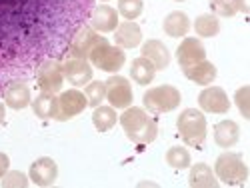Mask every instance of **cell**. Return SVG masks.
<instances>
[{"instance_id": "1", "label": "cell", "mask_w": 250, "mask_h": 188, "mask_svg": "<svg viewBox=\"0 0 250 188\" xmlns=\"http://www.w3.org/2000/svg\"><path fill=\"white\" fill-rule=\"evenodd\" d=\"M92 8L94 0H0V92L34 78L44 60H64Z\"/></svg>"}, {"instance_id": "33", "label": "cell", "mask_w": 250, "mask_h": 188, "mask_svg": "<svg viewBox=\"0 0 250 188\" xmlns=\"http://www.w3.org/2000/svg\"><path fill=\"white\" fill-rule=\"evenodd\" d=\"M8 166H10V158L4 152H0V178L8 172Z\"/></svg>"}, {"instance_id": "2", "label": "cell", "mask_w": 250, "mask_h": 188, "mask_svg": "<svg viewBox=\"0 0 250 188\" xmlns=\"http://www.w3.org/2000/svg\"><path fill=\"white\" fill-rule=\"evenodd\" d=\"M118 120H120V126L124 134H126V138L136 144H150L158 136V124L142 108H136V106L124 108Z\"/></svg>"}, {"instance_id": "10", "label": "cell", "mask_w": 250, "mask_h": 188, "mask_svg": "<svg viewBox=\"0 0 250 188\" xmlns=\"http://www.w3.org/2000/svg\"><path fill=\"white\" fill-rule=\"evenodd\" d=\"M86 106H88V100H86L84 92H80L76 88H70V90L62 92L58 96V114H56V120H70V118L78 116L80 112H84Z\"/></svg>"}, {"instance_id": "17", "label": "cell", "mask_w": 250, "mask_h": 188, "mask_svg": "<svg viewBox=\"0 0 250 188\" xmlns=\"http://www.w3.org/2000/svg\"><path fill=\"white\" fill-rule=\"evenodd\" d=\"M114 34V42L120 48H134L142 42V30L134 20H124L122 24H118Z\"/></svg>"}, {"instance_id": "37", "label": "cell", "mask_w": 250, "mask_h": 188, "mask_svg": "<svg viewBox=\"0 0 250 188\" xmlns=\"http://www.w3.org/2000/svg\"><path fill=\"white\" fill-rule=\"evenodd\" d=\"M104 2H106V0H104Z\"/></svg>"}, {"instance_id": "25", "label": "cell", "mask_w": 250, "mask_h": 188, "mask_svg": "<svg viewBox=\"0 0 250 188\" xmlns=\"http://www.w3.org/2000/svg\"><path fill=\"white\" fill-rule=\"evenodd\" d=\"M118 116H116V110L112 106H94V112H92V124L98 132H108L114 124H116Z\"/></svg>"}, {"instance_id": "34", "label": "cell", "mask_w": 250, "mask_h": 188, "mask_svg": "<svg viewBox=\"0 0 250 188\" xmlns=\"http://www.w3.org/2000/svg\"><path fill=\"white\" fill-rule=\"evenodd\" d=\"M236 12H248V0H232Z\"/></svg>"}, {"instance_id": "19", "label": "cell", "mask_w": 250, "mask_h": 188, "mask_svg": "<svg viewBox=\"0 0 250 188\" xmlns=\"http://www.w3.org/2000/svg\"><path fill=\"white\" fill-rule=\"evenodd\" d=\"M140 52L144 58H148L152 62L156 70H164L170 64V52L160 40H148V42H144Z\"/></svg>"}, {"instance_id": "8", "label": "cell", "mask_w": 250, "mask_h": 188, "mask_svg": "<svg viewBox=\"0 0 250 188\" xmlns=\"http://www.w3.org/2000/svg\"><path fill=\"white\" fill-rule=\"evenodd\" d=\"M36 84L42 92H50V94H56L62 90V84H64V74H62V64L60 60L56 58H50V60H44L42 64L36 68Z\"/></svg>"}, {"instance_id": "13", "label": "cell", "mask_w": 250, "mask_h": 188, "mask_svg": "<svg viewBox=\"0 0 250 188\" xmlns=\"http://www.w3.org/2000/svg\"><path fill=\"white\" fill-rule=\"evenodd\" d=\"M0 96L4 98V104L12 110H22L32 102L30 90L26 86V80H10L8 84L2 88Z\"/></svg>"}, {"instance_id": "30", "label": "cell", "mask_w": 250, "mask_h": 188, "mask_svg": "<svg viewBox=\"0 0 250 188\" xmlns=\"http://www.w3.org/2000/svg\"><path fill=\"white\" fill-rule=\"evenodd\" d=\"M208 6H210L212 14H216V16L228 18V16L236 14V8L232 4V0H210V4H208Z\"/></svg>"}, {"instance_id": "18", "label": "cell", "mask_w": 250, "mask_h": 188, "mask_svg": "<svg viewBox=\"0 0 250 188\" xmlns=\"http://www.w3.org/2000/svg\"><path fill=\"white\" fill-rule=\"evenodd\" d=\"M182 72H184V76L188 78V80H192L194 84H200V86L212 84L216 74H218L216 72V66L212 64V62H208L206 58L200 60V62H196V64H192V66L182 68Z\"/></svg>"}, {"instance_id": "6", "label": "cell", "mask_w": 250, "mask_h": 188, "mask_svg": "<svg viewBox=\"0 0 250 188\" xmlns=\"http://www.w3.org/2000/svg\"><path fill=\"white\" fill-rule=\"evenodd\" d=\"M100 42H106V38L100 36V32H96L92 26H86V22H84L74 32V36L70 38L68 48H66V58L88 60L92 48L98 46Z\"/></svg>"}, {"instance_id": "3", "label": "cell", "mask_w": 250, "mask_h": 188, "mask_svg": "<svg viewBox=\"0 0 250 188\" xmlns=\"http://www.w3.org/2000/svg\"><path fill=\"white\" fill-rule=\"evenodd\" d=\"M176 128L184 144L192 146V148H200L206 140V118L196 108L182 110L176 120Z\"/></svg>"}, {"instance_id": "4", "label": "cell", "mask_w": 250, "mask_h": 188, "mask_svg": "<svg viewBox=\"0 0 250 188\" xmlns=\"http://www.w3.org/2000/svg\"><path fill=\"white\" fill-rule=\"evenodd\" d=\"M214 174L226 186H242L248 180V166L236 152H224L214 162Z\"/></svg>"}, {"instance_id": "14", "label": "cell", "mask_w": 250, "mask_h": 188, "mask_svg": "<svg viewBox=\"0 0 250 188\" xmlns=\"http://www.w3.org/2000/svg\"><path fill=\"white\" fill-rule=\"evenodd\" d=\"M206 58V48L202 46V42L198 38H184L180 46L176 48V60H178V64L180 68H186V66H192L196 64V62L204 60Z\"/></svg>"}, {"instance_id": "12", "label": "cell", "mask_w": 250, "mask_h": 188, "mask_svg": "<svg viewBox=\"0 0 250 188\" xmlns=\"http://www.w3.org/2000/svg\"><path fill=\"white\" fill-rule=\"evenodd\" d=\"M198 104L204 112H212V114H226L230 110L228 94L220 86H206L198 96Z\"/></svg>"}, {"instance_id": "31", "label": "cell", "mask_w": 250, "mask_h": 188, "mask_svg": "<svg viewBox=\"0 0 250 188\" xmlns=\"http://www.w3.org/2000/svg\"><path fill=\"white\" fill-rule=\"evenodd\" d=\"M30 184V180L18 170H12V172H6L2 176V186L10 188V186H20V188H26Z\"/></svg>"}, {"instance_id": "15", "label": "cell", "mask_w": 250, "mask_h": 188, "mask_svg": "<svg viewBox=\"0 0 250 188\" xmlns=\"http://www.w3.org/2000/svg\"><path fill=\"white\" fill-rule=\"evenodd\" d=\"M58 178V164L52 158H38L30 164V180L36 186H52Z\"/></svg>"}, {"instance_id": "16", "label": "cell", "mask_w": 250, "mask_h": 188, "mask_svg": "<svg viewBox=\"0 0 250 188\" xmlns=\"http://www.w3.org/2000/svg\"><path fill=\"white\" fill-rule=\"evenodd\" d=\"M86 22L96 32H114V28L118 26V10H114L112 6H106V4L94 6L90 10V16Z\"/></svg>"}, {"instance_id": "5", "label": "cell", "mask_w": 250, "mask_h": 188, "mask_svg": "<svg viewBox=\"0 0 250 188\" xmlns=\"http://www.w3.org/2000/svg\"><path fill=\"white\" fill-rule=\"evenodd\" d=\"M144 108H148L152 114H164V112H172L180 106V90L170 84H162L148 88L142 96Z\"/></svg>"}, {"instance_id": "32", "label": "cell", "mask_w": 250, "mask_h": 188, "mask_svg": "<svg viewBox=\"0 0 250 188\" xmlns=\"http://www.w3.org/2000/svg\"><path fill=\"white\" fill-rule=\"evenodd\" d=\"M234 100H236V106H238L240 114H242L244 118H250V108H248V100H250V88H248V86H242V88H238V90H236V96H234Z\"/></svg>"}, {"instance_id": "36", "label": "cell", "mask_w": 250, "mask_h": 188, "mask_svg": "<svg viewBox=\"0 0 250 188\" xmlns=\"http://www.w3.org/2000/svg\"><path fill=\"white\" fill-rule=\"evenodd\" d=\"M176 2H182V0H176Z\"/></svg>"}, {"instance_id": "21", "label": "cell", "mask_w": 250, "mask_h": 188, "mask_svg": "<svg viewBox=\"0 0 250 188\" xmlns=\"http://www.w3.org/2000/svg\"><path fill=\"white\" fill-rule=\"evenodd\" d=\"M162 28H164L166 36H170V38H180V36H186V34H188V30H190V20H188V16H186L184 12L174 10V12H170L168 16L164 18Z\"/></svg>"}, {"instance_id": "11", "label": "cell", "mask_w": 250, "mask_h": 188, "mask_svg": "<svg viewBox=\"0 0 250 188\" xmlns=\"http://www.w3.org/2000/svg\"><path fill=\"white\" fill-rule=\"evenodd\" d=\"M62 64V74L64 78L74 86H84L92 80V64L88 60H82V58H66Z\"/></svg>"}, {"instance_id": "35", "label": "cell", "mask_w": 250, "mask_h": 188, "mask_svg": "<svg viewBox=\"0 0 250 188\" xmlns=\"http://www.w3.org/2000/svg\"><path fill=\"white\" fill-rule=\"evenodd\" d=\"M6 120V110H4V104L0 102V124H2Z\"/></svg>"}, {"instance_id": "27", "label": "cell", "mask_w": 250, "mask_h": 188, "mask_svg": "<svg viewBox=\"0 0 250 188\" xmlns=\"http://www.w3.org/2000/svg\"><path fill=\"white\" fill-rule=\"evenodd\" d=\"M166 164H168L170 168H174V170L188 168V166L192 164L190 152L186 148H182V146H172V148H168V152H166Z\"/></svg>"}, {"instance_id": "7", "label": "cell", "mask_w": 250, "mask_h": 188, "mask_svg": "<svg viewBox=\"0 0 250 188\" xmlns=\"http://www.w3.org/2000/svg\"><path fill=\"white\" fill-rule=\"evenodd\" d=\"M88 60H90V64L94 68H98V70L118 72L124 66V62H126V54L122 52L120 46H112V44H108V40H106V42H100L98 46L92 48Z\"/></svg>"}, {"instance_id": "20", "label": "cell", "mask_w": 250, "mask_h": 188, "mask_svg": "<svg viewBox=\"0 0 250 188\" xmlns=\"http://www.w3.org/2000/svg\"><path fill=\"white\" fill-rule=\"evenodd\" d=\"M240 138V126L234 120H222L214 126V142L220 148H232Z\"/></svg>"}, {"instance_id": "9", "label": "cell", "mask_w": 250, "mask_h": 188, "mask_svg": "<svg viewBox=\"0 0 250 188\" xmlns=\"http://www.w3.org/2000/svg\"><path fill=\"white\" fill-rule=\"evenodd\" d=\"M106 98L112 108H128L132 104V86L124 76H110L106 82Z\"/></svg>"}, {"instance_id": "23", "label": "cell", "mask_w": 250, "mask_h": 188, "mask_svg": "<svg viewBox=\"0 0 250 188\" xmlns=\"http://www.w3.org/2000/svg\"><path fill=\"white\" fill-rule=\"evenodd\" d=\"M32 110L38 118H42V120H50V118H56L58 114V98L50 92H42V94H38L32 102Z\"/></svg>"}, {"instance_id": "26", "label": "cell", "mask_w": 250, "mask_h": 188, "mask_svg": "<svg viewBox=\"0 0 250 188\" xmlns=\"http://www.w3.org/2000/svg\"><path fill=\"white\" fill-rule=\"evenodd\" d=\"M194 30L202 38H214L220 32V20L216 14H202L196 18Z\"/></svg>"}, {"instance_id": "22", "label": "cell", "mask_w": 250, "mask_h": 188, "mask_svg": "<svg viewBox=\"0 0 250 188\" xmlns=\"http://www.w3.org/2000/svg\"><path fill=\"white\" fill-rule=\"evenodd\" d=\"M188 184L192 188H216L218 186V178L212 172V168L204 162H198L190 168V176H188Z\"/></svg>"}, {"instance_id": "24", "label": "cell", "mask_w": 250, "mask_h": 188, "mask_svg": "<svg viewBox=\"0 0 250 188\" xmlns=\"http://www.w3.org/2000/svg\"><path fill=\"white\" fill-rule=\"evenodd\" d=\"M154 74H156V68H154V64H152L148 58L138 56V58L132 60V64H130V76H132V80L136 82V84H140V86L150 84V82L154 80Z\"/></svg>"}, {"instance_id": "29", "label": "cell", "mask_w": 250, "mask_h": 188, "mask_svg": "<svg viewBox=\"0 0 250 188\" xmlns=\"http://www.w3.org/2000/svg\"><path fill=\"white\" fill-rule=\"evenodd\" d=\"M144 4L142 0H118V14L126 20H134L142 14Z\"/></svg>"}, {"instance_id": "28", "label": "cell", "mask_w": 250, "mask_h": 188, "mask_svg": "<svg viewBox=\"0 0 250 188\" xmlns=\"http://www.w3.org/2000/svg\"><path fill=\"white\" fill-rule=\"evenodd\" d=\"M84 96H86L90 106H98V104H102V100L106 98V86H104V82H100V80L88 82L86 88H84Z\"/></svg>"}]
</instances>
